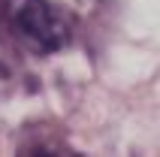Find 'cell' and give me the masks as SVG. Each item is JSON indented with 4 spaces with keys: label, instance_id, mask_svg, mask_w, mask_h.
I'll return each mask as SVG.
<instances>
[{
    "label": "cell",
    "instance_id": "6da1fadb",
    "mask_svg": "<svg viewBox=\"0 0 160 157\" xmlns=\"http://www.w3.org/2000/svg\"><path fill=\"white\" fill-rule=\"evenodd\" d=\"M3 15L12 33L36 54H54L72 39V15L54 0H6Z\"/></svg>",
    "mask_w": 160,
    "mask_h": 157
}]
</instances>
